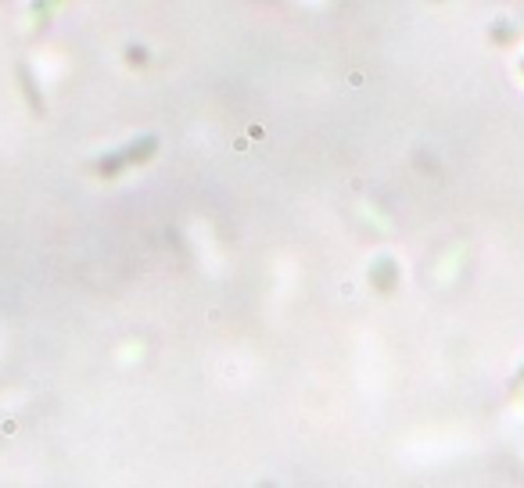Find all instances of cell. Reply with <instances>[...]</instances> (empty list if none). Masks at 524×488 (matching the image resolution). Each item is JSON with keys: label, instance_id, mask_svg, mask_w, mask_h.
Masks as SVG:
<instances>
[{"label": "cell", "instance_id": "1", "mask_svg": "<svg viewBox=\"0 0 524 488\" xmlns=\"http://www.w3.org/2000/svg\"><path fill=\"white\" fill-rule=\"evenodd\" d=\"M14 76H18V87H22V94H25V100L33 104V111H36V115H43V100H40V87H36V80H33L29 65H25V62H18V65H14Z\"/></svg>", "mask_w": 524, "mask_h": 488}]
</instances>
